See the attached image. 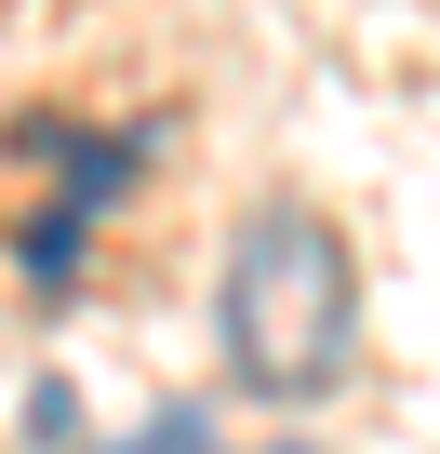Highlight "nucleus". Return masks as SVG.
Here are the masks:
<instances>
[{
    "label": "nucleus",
    "mask_w": 440,
    "mask_h": 454,
    "mask_svg": "<svg viewBox=\"0 0 440 454\" xmlns=\"http://www.w3.org/2000/svg\"><path fill=\"white\" fill-rule=\"evenodd\" d=\"M360 334V268L307 200H267L228 241V374L254 401H320Z\"/></svg>",
    "instance_id": "f257e3e1"
},
{
    "label": "nucleus",
    "mask_w": 440,
    "mask_h": 454,
    "mask_svg": "<svg viewBox=\"0 0 440 454\" xmlns=\"http://www.w3.org/2000/svg\"><path fill=\"white\" fill-rule=\"evenodd\" d=\"M67 427H81V401H67L54 374H41V387H27V441H67Z\"/></svg>",
    "instance_id": "20e7f679"
},
{
    "label": "nucleus",
    "mask_w": 440,
    "mask_h": 454,
    "mask_svg": "<svg viewBox=\"0 0 440 454\" xmlns=\"http://www.w3.org/2000/svg\"><path fill=\"white\" fill-rule=\"evenodd\" d=\"M120 454H228V441H213V427H200L187 401H160V414H147V427H134Z\"/></svg>",
    "instance_id": "7ed1b4c3"
},
{
    "label": "nucleus",
    "mask_w": 440,
    "mask_h": 454,
    "mask_svg": "<svg viewBox=\"0 0 440 454\" xmlns=\"http://www.w3.org/2000/svg\"><path fill=\"white\" fill-rule=\"evenodd\" d=\"M281 454H307V441H281Z\"/></svg>",
    "instance_id": "39448f33"
},
{
    "label": "nucleus",
    "mask_w": 440,
    "mask_h": 454,
    "mask_svg": "<svg viewBox=\"0 0 440 454\" xmlns=\"http://www.w3.org/2000/svg\"><path fill=\"white\" fill-rule=\"evenodd\" d=\"M81 227H94L81 200H54V214L27 227V281H67V268H81Z\"/></svg>",
    "instance_id": "f03ea898"
}]
</instances>
